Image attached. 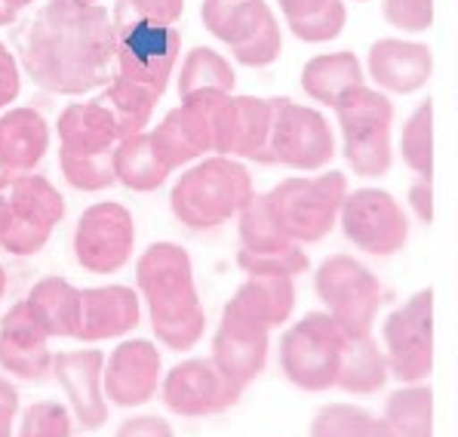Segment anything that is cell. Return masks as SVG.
I'll return each mask as SVG.
<instances>
[{
	"label": "cell",
	"mask_w": 458,
	"mask_h": 437,
	"mask_svg": "<svg viewBox=\"0 0 458 437\" xmlns=\"http://www.w3.org/2000/svg\"><path fill=\"white\" fill-rule=\"evenodd\" d=\"M65 218V201L47 176H0V250L38 256Z\"/></svg>",
	"instance_id": "5"
},
{
	"label": "cell",
	"mask_w": 458,
	"mask_h": 437,
	"mask_svg": "<svg viewBox=\"0 0 458 437\" xmlns=\"http://www.w3.org/2000/svg\"><path fill=\"white\" fill-rule=\"evenodd\" d=\"M267 333L271 330L246 314L234 299L225 305L213 336V364L237 391H246L267 364Z\"/></svg>",
	"instance_id": "15"
},
{
	"label": "cell",
	"mask_w": 458,
	"mask_h": 437,
	"mask_svg": "<svg viewBox=\"0 0 458 437\" xmlns=\"http://www.w3.org/2000/svg\"><path fill=\"white\" fill-rule=\"evenodd\" d=\"M136 246V222L123 203L102 201L87 207L74 228V256L83 271L114 274L130 262Z\"/></svg>",
	"instance_id": "12"
},
{
	"label": "cell",
	"mask_w": 458,
	"mask_h": 437,
	"mask_svg": "<svg viewBox=\"0 0 458 437\" xmlns=\"http://www.w3.org/2000/svg\"><path fill=\"white\" fill-rule=\"evenodd\" d=\"M252 197H256L252 176L241 160L213 154L182 173L169 194V207L185 228L213 231L241 216Z\"/></svg>",
	"instance_id": "4"
},
{
	"label": "cell",
	"mask_w": 458,
	"mask_h": 437,
	"mask_svg": "<svg viewBox=\"0 0 458 437\" xmlns=\"http://www.w3.org/2000/svg\"><path fill=\"white\" fill-rule=\"evenodd\" d=\"M391 366H387V355L372 336L363 339H348L342 355V366H338V385L335 389L348 394H378L387 385Z\"/></svg>",
	"instance_id": "29"
},
{
	"label": "cell",
	"mask_w": 458,
	"mask_h": 437,
	"mask_svg": "<svg viewBox=\"0 0 458 437\" xmlns=\"http://www.w3.org/2000/svg\"><path fill=\"white\" fill-rule=\"evenodd\" d=\"M231 299L267 330H277L290 321L295 308V287L290 278H246Z\"/></svg>",
	"instance_id": "31"
},
{
	"label": "cell",
	"mask_w": 458,
	"mask_h": 437,
	"mask_svg": "<svg viewBox=\"0 0 458 437\" xmlns=\"http://www.w3.org/2000/svg\"><path fill=\"white\" fill-rule=\"evenodd\" d=\"M93 4H102V0H93Z\"/></svg>",
	"instance_id": "49"
},
{
	"label": "cell",
	"mask_w": 458,
	"mask_h": 437,
	"mask_svg": "<svg viewBox=\"0 0 458 437\" xmlns=\"http://www.w3.org/2000/svg\"><path fill=\"white\" fill-rule=\"evenodd\" d=\"M19 416V391L6 376H0V437H13Z\"/></svg>",
	"instance_id": "46"
},
{
	"label": "cell",
	"mask_w": 458,
	"mask_h": 437,
	"mask_svg": "<svg viewBox=\"0 0 458 437\" xmlns=\"http://www.w3.org/2000/svg\"><path fill=\"white\" fill-rule=\"evenodd\" d=\"M314 290L348 339L372 336L382 308V284L360 259L342 253L323 259L314 274Z\"/></svg>",
	"instance_id": "9"
},
{
	"label": "cell",
	"mask_w": 458,
	"mask_h": 437,
	"mask_svg": "<svg viewBox=\"0 0 458 437\" xmlns=\"http://www.w3.org/2000/svg\"><path fill=\"white\" fill-rule=\"evenodd\" d=\"M237 265H241L250 278H290V280H295L299 274H305L308 268H311V259H308V253L301 250V244H295L284 253H265V256L237 250Z\"/></svg>",
	"instance_id": "37"
},
{
	"label": "cell",
	"mask_w": 458,
	"mask_h": 437,
	"mask_svg": "<svg viewBox=\"0 0 458 437\" xmlns=\"http://www.w3.org/2000/svg\"><path fill=\"white\" fill-rule=\"evenodd\" d=\"M19 59L10 53V47L0 44V108L13 102L22 90V72H19Z\"/></svg>",
	"instance_id": "43"
},
{
	"label": "cell",
	"mask_w": 458,
	"mask_h": 437,
	"mask_svg": "<svg viewBox=\"0 0 458 437\" xmlns=\"http://www.w3.org/2000/svg\"><path fill=\"white\" fill-rule=\"evenodd\" d=\"M53 351L49 345H6L0 342V370L22 382H40L53 376Z\"/></svg>",
	"instance_id": "38"
},
{
	"label": "cell",
	"mask_w": 458,
	"mask_h": 437,
	"mask_svg": "<svg viewBox=\"0 0 458 437\" xmlns=\"http://www.w3.org/2000/svg\"><path fill=\"white\" fill-rule=\"evenodd\" d=\"M271 130L274 105L271 99L234 96V136H231V158L271 164Z\"/></svg>",
	"instance_id": "26"
},
{
	"label": "cell",
	"mask_w": 458,
	"mask_h": 437,
	"mask_svg": "<svg viewBox=\"0 0 458 437\" xmlns=\"http://www.w3.org/2000/svg\"><path fill=\"white\" fill-rule=\"evenodd\" d=\"M160 96L154 87H145L139 81H130L123 74H114V81L105 87L102 102L114 111L117 124L126 136H136V133H148V121L154 117V108H157Z\"/></svg>",
	"instance_id": "32"
},
{
	"label": "cell",
	"mask_w": 458,
	"mask_h": 437,
	"mask_svg": "<svg viewBox=\"0 0 458 437\" xmlns=\"http://www.w3.org/2000/svg\"><path fill=\"white\" fill-rule=\"evenodd\" d=\"M382 342L391 376L419 385L434 373V290H421L387 314Z\"/></svg>",
	"instance_id": "10"
},
{
	"label": "cell",
	"mask_w": 458,
	"mask_h": 437,
	"mask_svg": "<svg viewBox=\"0 0 458 437\" xmlns=\"http://www.w3.org/2000/svg\"><path fill=\"white\" fill-rule=\"evenodd\" d=\"M182 13H185V0H121L117 4V25L142 19V22L151 25L175 28Z\"/></svg>",
	"instance_id": "41"
},
{
	"label": "cell",
	"mask_w": 458,
	"mask_h": 437,
	"mask_svg": "<svg viewBox=\"0 0 458 437\" xmlns=\"http://www.w3.org/2000/svg\"><path fill=\"white\" fill-rule=\"evenodd\" d=\"M237 87V74L234 65L225 59L222 53L209 47H194L191 53L182 59L179 65V99L194 96V93H234Z\"/></svg>",
	"instance_id": "33"
},
{
	"label": "cell",
	"mask_w": 458,
	"mask_h": 437,
	"mask_svg": "<svg viewBox=\"0 0 458 437\" xmlns=\"http://www.w3.org/2000/svg\"><path fill=\"white\" fill-rule=\"evenodd\" d=\"M366 74L376 81L382 93H419L434 74V53L428 44H415V40L403 38H382L369 47Z\"/></svg>",
	"instance_id": "19"
},
{
	"label": "cell",
	"mask_w": 458,
	"mask_h": 437,
	"mask_svg": "<svg viewBox=\"0 0 458 437\" xmlns=\"http://www.w3.org/2000/svg\"><path fill=\"white\" fill-rule=\"evenodd\" d=\"M182 53V34L169 25H151L142 19L117 25V74L166 93L169 77Z\"/></svg>",
	"instance_id": "14"
},
{
	"label": "cell",
	"mask_w": 458,
	"mask_h": 437,
	"mask_svg": "<svg viewBox=\"0 0 458 437\" xmlns=\"http://www.w3.org/2000/svg\"><path fill=\"white\" fill-rule=\"evenodd\" d=\"M267 16H271V6L265 0H203L200 6L203 28L218 44L231 49L243 47Z\"/></svg>",
	"instance_id": "25"
},
{
	"label": "cell",
	"mask_w": 458,
	"mask_h": 437,
	"mask_svg": "<svg viewBox=\"0 0 458 437\" xmlns=\"http://www.w3.org/2000/svg\"><path fill=\"white\" fill-rule=\"evenodd\" d=\"M49 148V124L34 108H13L0 117V176H22L40 167Z\"/></svg>",
	"instance_id": "22"
},
{
	"label": "cell",
	"mask_w": 458,
	"mask_h": 437,
	"mask_svg": "<svg viewBox=\"0 0 458 437\" xmlns=\"http://www.w3.org/2000/svg\"><path fill=\"white\" fill-rule=\"evenodd\" d=\"M164 357L157 345L126 339L105 357V398L121 410H136L160 391Z\"/></svg>",
	"instance_id": "17"
},
{
	"label": "cell",
	"mask_w": 458,
	"mask_h": 437,
	"mask_svg": "<svg viewBox=\"0 0 458 437\" xmlns=\"http://www.w3.org/2000/svg\"><path fill=\"white\" fill-rule=\"evenodd\" d=\"M274 130H271V164H284L290 170H323L335 158L333 124L320 111L308 105H295L290 99H271Z\"/></svg>",
	"instance_id": "11"
},
{
	"label": "cell",
	"mask_w": 458,
	"mask_h": 437,
	"mask_svg": "<svg viewBox=\"0 0 458 437\" xmlns=\"http://www.w3.org/2000/svg\"><path fill=\"white\" fill-rule=\"evenodd\" d=\"M231 53L246 68H267L271 62H277L280 53H284V31H280V22L274 19V13L243 47L231 49Z\"/></svg>",
	"instance_id": "40"
},
{
	"label": "cell",
	"mask_w": 458,
	"mask_h": 437,
	"mask_svg": "<svg viewBox=\"0 0 458 437\" xmlns=\"http://www.w3.org/2000/svg\"><path fill=\"white\" fill-rule=\"evenodd\" d=\"M406 201H410L412 213L419 216V222H425V225L434 222V185H431V179L412 182L410 192H406Z\"/></svg>",
	"instance_id": "45"
},
{
	"label": "cell",
	"mask_w": 458,
	"mask_h": 437,
	"mask_svg": "<svg viewBox=\"0 0 458 437\" xmlns=\"http://www.w3.org/2000/svg\"><path fill=\"white\" fill-rule=\"evenodd\" d=\"M136 284L145 296L148 321L169 351H191L203 339L207 312L194 284V262L185 246L151 244L136 262Z\"/></svg>",
	"instance_id": "2"
},
{
	"label": "cell",
	"mask_w": 458,
	"mask_h": 437,
	"mask_svg": "<svg viewBox=\"0 0 458 437\" xmlns=\"http://www.w3.org/2000/svg\"><path fill=\"white\" fill-rule=\"evenodd\" d=\"M348 194V176L342 170H327L320 176H293L277 182L265 197L290 241L317 244L338 225Z\"/></svg>",
	"instance_id": "6"
},
{
	"label": "cell",
	"mask_w": 458,
	"mask_h": 437,
	"mask_svg": "<svg viewBox=\"0 0 458 437\" xmlns=\"http://www.w3.org/2000/svg\"><path fill=\"white\" fill-rule=\"evenodd\" d=\"M308 437H385L382 416L354 404H327L308 425Z\"/></svg>",
	"instance_id": "35"
},
{
	"label": "cell",
	"mask_w": 458,
	"mask_h": 437,
	"mask_svg": "<svg viewBox=\"0 0 458 437\" xmlns=\"http://www.w3.org/2000/svg\"><path fill=\"white\" fill-rule=\"evenodd\" d=\"M114 437H175V432L164 416H130Z\"/></svg>",
	"instance_id": "44"
},
{
	"label": "cell",
	"mask_w": 458,
	"mask_h": 437,
	"mask_svg": "<svg viewBox=\"0 0 458 437\" xmlns=\"http://www.w3.org/2000/svg\"><path fill=\"white\" fill-rule=\"evenodd\" d=\"M277 6L290 31L305 44H329L348 22L344 0H277Z\"/></svg>",
	"instance_id": "27"
},
{
	"label": "cell",
	"mask_w": 458,
	"mask_h": 437,
	"mask_svg": "<svg viewBox=\"0 0 458 437\" xmlns=\"http://www.w3.org/2000/svg\"><path fill=\"white\" fill-rule=\"evenodd\" d=\"M169 173L173 170L157 158L148 133H136V136L121 139V145L114 151V176L123 188L142 194L157 192V188L166 185Z\"/></svg>",
	"instance_id": "28"
},
{
	"label": "cell",
	"mask_w": 458,
	"mask_h": 437,
	"mask_svg": "<svg viewBox=\"0 0 458 437\" xmlns=\"http://www.w3.org/2000/svg\"><path fill=\"white\" fill-rule=\"evenodd\" d=\"M400 154L403 164L419 176L431 179L434 176V102L425 99L419 108L406 117L403 133H400Z\"/></svg>",
	"instance_id": "36"
},
{
	"label": "cell",
	"mask_w": 458,
	"mask_h": 437,
	"mask_svg": "<svg viewBox=\"0 0 458 437\" xmlns=\"http://www.w3.org/2000/svg\"><path fill=\"white\" fill-rule=\"evenodd\" d=\"M4 293H6V271H4V265H0V299H4Z\"/></svg>",
	"instance_id": "48"
},
{
	"label": "cell",
	"mask_w": 458,
	"mask_h": 437,
	"mask_svg": "<svg viewBox=\"0 0 458 437\" xmlns=\"http://www.w3.org/2000/svg\"><path fill=\"white\" fill-rule=\"evenodd\" d=\"M59 170L77 192H105L117 182L114 151L123 139L114 111L102 102H74L55 121Z\"/></svg>",
	"instance_id": "3"
},
{
	"label": "cell",
	"mask_w": 458,
	"mask_h": 437,
	"mask_svg": "<svg viewBox=\"0 0 458 437\" xmlns=\"http://www.w3.org/2000/svg\"><path fill=\"white\" fill-rule=\"evenodd\" d=\"M385 437H434V389L403 385L394 391L382 413Z\"/></svg>",
	"instance_id": "30"
},
{
	"label": "cell",
	"mask_w": 458,
	"mask_h": 437,
	"mask_svg": "<svg viewBox=\"0 0 458 437\" xmlns=\"http://www.w3.org/2000/svg\"><path fill=\"white\" fill-rule=\"evenodd\" d=\"M148 136H151L157 158L164 160L169 170L191 167L194 160H203L213 151V133H209L207 117L188 99H182L173 111H166V117Z\"/></svg>",
	"instance_id": "21"
},
{
	"label": "cell",
	"mask_w": 458,
	"mask_h": 437,
	"mask_svg": "<svg viewBox=\"0 0 458 437\" xmlns=\"http://www.w3.org/2000/svg\"><path fill=\"white\" fill-rule=\"evenodd\" d=\"M342 231L357 250L369 256H394L410 241V218L382 188H357L342 207Z\"/></svg>",
	"instance_id": "13"
},
{
	"label": "cell",
	"mask_w": 458,
	"mask_h": 437,
	"mask_svg": "<svg viewBox=\"0 0 458 437\" xmlns=\"http://www.w3.org/2000/svg\"><path fill=\"white\" fill-rule=\"evenodd\" d=\"M28 312L38 321L49 339H68L77 336L81 327V290L65 278H44L31 287L25 299Z\"/></svg>",
	"instance_id": "24"
},
{
	"label": "cell",
	"mask_w": 458,
	"mask_h": 437,
	"mask_svg": "<svg viewBox=\"0 0 458 437\" xmlns=\"http://www.w3.org/2000/svg\"><path fill=\"white\" fill-rule=\"evenodd\" d=\"M31 0H0V25H13Z\"/></svg>",
	"instance_id": "47"
},
{
	"label": "cell",
	"mask_w": 458,
	"mask_h": 437,
	"mask_svg": "<svg viewBox=\"0 0 458 437\" xmlns=\"http://www.w3.org/2000/svg\"><path fill=\"white\" fill-rule=\"evenodd\" d=\"M382 16L406 34L428 31L434 25V0H382Z\"/></svg>",
	"instance_id": "42"
},
{
	"label": "cell",
	"mask_w": 458,
	"mask_h": 437,
	"mask_svg": "<svg viewBox=\"0 0 458 437\" xmlns=\"http://www.w3.org/2000/svg\"><path fill=\"white\" fill-rule=\"evenodd\" d=\"M344 345H348V336L342 333L333 317L327 312H311L295 321L280 339V370L299 391H329L338 385Z\"/></svg>",
	"instance_id": "7"
},
{
	"label": "cell",
	"mask_w": 458,
	"mask_h": 437,
	"mask_svg": "<svg viewBox=\"0 0 458 437\" xmlns=\"http://www.w3.org/2000/svg\"><path fill=\"white\" fill-rule=\"evenodd\" d=\"M19 65L55 96L108 87L117 74V22L93 0H49L19 38Z\"/></svg>",
	"instance_id": "1"
},
{
	"label": "cell",
	"mask_w": 458,
	"mask_h": 437,
	"mask_svg": "<svg viewBox=\"0 0 458 437\" xmlns=\"http://www.w3.org/2000/svg\"><path fill=\"white\" fill-rule=\"evenodd\" d=\"M72 413L55 400H38L19 419V437H72Z\"/></svg>",
	"instance_id": "39"
},
{
	"label": "cell",
	"mask_w": 458,
	"mask_h": 437,
	"mask_svg": "<svg viewBox=\"0 0 458 437\" xmlns=\"http://www.w3.org/2000/svg\"><path fill=\"white\" fill-rule=\"evenodd\" d=\"M360 87H366V72L363 62L351 49L314 56L301 68V90H305V96H311L314 102L327 105L333 111Z\"/></svg>",
	"instance_id": "23"
},
{
	"label": "cell",
	"mask_w": 458,
	"mask_h": 437,
	"mask_svg": "<svg viewBox=\"0 0 458 437\" xmlns=\"http://www.w3.org/2000/svg\"><path fill=\"white\" fill-rule=\"evenodd\" d=\"M237 235H241V250L259 253V256H265V253H284L295 246V241H290L284 235V228L277 225L265 194L252 197L250 207L237 216Z\"/></svg>",
	"instance_id": "34"
},
{
	"label": "cell",
	"mask_w": 458,
	"mask_h": 437,
	"mask_svg": "<svg viewBox=\"0 0 458 437\" xmlns=\"http://www.w3.org/2000/svg\"><path fill=\"white\" fill-rule=\"evenodd\" d=\"M53 376L65 391L77 425L96 432L108 422V398H105V355L98 348L62 351L53 357Z\"/></svg>",
	"instance_id": "18"
},
{
	"label": "cell",
	"mask_w": 458,
	"mask_h": 437,
	"mask_svg": "<svg viewBox=\"0 0 458 437\" xmlns=\"http://www.w3.org/2000/svg\"><path fill=\"white\" fill-rule=\"evenodd\" d=\"M142 323V302L139 293L121 284L81 290V327L74 339L81 342H108L123 339L126 333Z\"/></svg>",
	"instance_id": "20"
},
{
	"label": "cell",
	"mask_w": 458,
	"mask_h": 437,
	"mask_svg": "<svg viewBox=\"0 0 458 437\" xmlns=\"http://www.w3.org/2000/svg\"><path fill=\"white\" fill-rule=\"evenodd\" d=\"M241 394L243 391H237L218 373L213 357H191L175 364L160 382V400L166 404V410L185 419H207V416L231 410Z\"/></svg>",
	"instance_id": "16"
},
{
	"label": "cell",
	"mask_w": 458,
	"mask_h": 437,
	"mask_svg": "<svg viewBox=\"0 0 458 437\" xmlns=\"http://www.w3.org/2000/svg\"><path fill=\"white\" fill-rule=\"evenodd\" d=\"M342 130V151L348 167L363 179H378L391 170L394 105L382 90L360 87L335 108Z\"/></svg>",
	"instance_id": "8"
}]
</instances>
